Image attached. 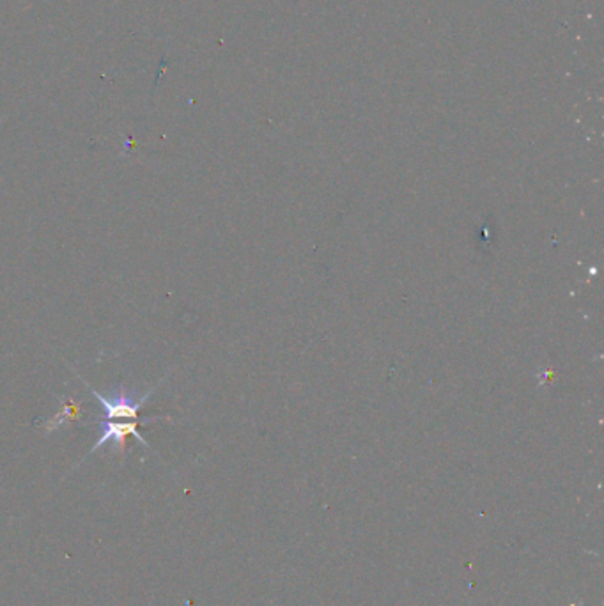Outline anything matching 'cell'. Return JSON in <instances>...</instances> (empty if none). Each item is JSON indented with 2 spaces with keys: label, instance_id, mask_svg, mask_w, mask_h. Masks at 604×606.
Masks as SVG:
<instances>
[{
  "label": "cell",
  "instance_id": "6da1fadb",
  "mask_svg": "<svg viewBox=\"0 0 604 606\" xmlns=\"http://www.w3.org/2000/svg\"><path fill=\"white\" fill-rule=\"evenodd\" d=\"M82 381H83V385L89 388L90 394L96 397V401L100 402L101 408L105 409V415H107V419L115 420V422H121L123 419L137 420L138 409H140L142 406L147 402V399L151 397L152 394H155L156 388H158L160 385L165 381V378H163L162 381H158V385H156V387H152L149 392H145V394H138V395H135V394H132V392L125 390V388H118V392L114 390L110 395H105V394H101V392H98L96 388L90 387V385L87 383L85 380H82Z\"/></svg>",
  "mask_w": 604,
  "mask_h": 606
},
{
  "label": "cell",
  "instance_id": "7a4b0ae2",
  "mask_svg": "<svg viewBox=\"0 0 604 606\" xmlns=\"http://www.w3.org/2000/svg\"><path fill=\"white\" fill-rule=\"evenodd\" d=\"M130 434L137 438L144 447L149 449L147 440L137 431V422L135 420H128V422H115V420H108V422L103 424L100 422V437H98L96 444L93 445L89 454H94V452L103 449L107 444H114V451L118 449L119 454H123L125 452V440Z\"/></svg>",
  "mask_w": 604,
  "mask_h": 606
}]
</instances>
